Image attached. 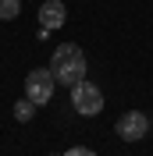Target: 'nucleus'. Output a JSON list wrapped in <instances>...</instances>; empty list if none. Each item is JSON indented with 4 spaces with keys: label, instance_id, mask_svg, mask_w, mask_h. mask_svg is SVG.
<instances>
[{
    "label": "nucleus",
    "instance_id": "8",
    "mask_svg": "<svg viewBox=\"0 0 153 156\" xmlns=\"http://www.w3.org/2000/svg\"><path fill=\"white\" fill-rule=\"evenodd\" d=\"M64 156H96V153H93V149H86V146H75V149H68Z\"/></svg>",
    "mask_w": 153,
    "mask_h": 156
},
{
    "label": "nucleus",
    "instance_id": "1",
    "mask_svg": "<svg viewBox=\"0 0 153 156\" xmlns=\"http://www.w3.org/2000/svg\"><path fill=\"white\" fill-rule=\"evenodd\" d=\"M86 53H82V46H75V43H61L54 53H50V71H54V78H57V85H78V82H86Z\"/></svg>",
    "mask_w": 153,
    "mask_h": 156
},
{
    "label": "nucleus",
    "instance_id": "2",
    "mask_svg": "<svg viewBox=\"0 0 153 156\" xmlns=\"http://www.w3.org/2000/svg\"><path fill=\"white\" fill-rule=\"evenodd\" d=\"M54 89H57V78L50 68H32L25 75V96L36 103V107H47L50 99H54Z\"/></svg>",
    "mask_w": 153,
    "mask_h": 156
},
{
    "label": "nucleus",
    "instance_id": "3",
    "mask_svg": "<svg viewBox=\"0 0 153 156\" xmlns=\"http://www.w3.org/2000/svg\"><path fill=\"white\" fill-rule=\"evenodd\" d=\"M71 107H75L82 117H96L100 110H103V92H100V85H93V82L71 85Z\"/></svg>",
    "mask_w": 153,
    "mask_h": 156
},
{
    "label": "nucleus",
    "instance_id": "5",
    "mask_svg": "<svg viewBox=\"0 0 153 156\" xmlns=\"http://www.w3.org/2000/svg\"><path fill=\"white\" fill-rule=\"evenodd\" d=\"M64 21H68V7L64 4L61 0H43V7H39V29L57 32V29H64Z\"/></svg>",
    "mask_w": 153,
    "mask_h": 156
},
{
    "label": "nucleus",
    "instance_id": "7",
    "mask_svg": "<svg viewBox=\"0 0 153 156\" xmlns=\"http://www.w3.org/2000/svg\"><path fill=\"white\" fill-rule=\"evenodd\" d=\"M18 11H21V0H0V21L18 18Z\"/></svg>",
    "mask_w": 153,
    "mask_h": 156
},
{
    "label": "nucleus",
    "instance_id": "4",
    "mask_svg": "<svg viewBox=\"0 0 153 156\" xmlns=\"http://www.w3.org/2000/svg\"><path fill=\"white\" fill-rule=\"evenodd\" d=\"M114 131L121 142H139V138H146V131H150V117L143 114V110H128V114H121L114 121Z\"/></svg>",
    "mask_w": 153,
    "mask_h": 156
},
{
    "label": "nucleus",
    "instance_id": "6",
    "mask_svg": "<svg viewBox=\"0 0 153 156\" xmlns=\"http://www.w3.org/2000/svg\"><path fill=\"white\" fill-rule=\"evenodd\" d=\"M32 117H36V103H32L29 96H21L18 103H14V121H21V124H29Z\"/></svg>",
    "mask_w": 153,
    "mask_h": 156
}]
</instances>
